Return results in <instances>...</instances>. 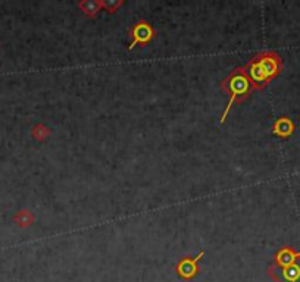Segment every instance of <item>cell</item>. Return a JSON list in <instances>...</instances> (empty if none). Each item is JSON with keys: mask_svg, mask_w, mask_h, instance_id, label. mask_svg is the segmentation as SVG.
Listing matches in <instances>:
<instances>
[{"mask_svg": "<svg viewBox=\"0 0 300 282\" xmlns=\"http://www.w3.org/2000/svg\"><path fill=\"white\" fill-rule=\"evenodd\" d=\"M281 69V60L273 51H264L255 56L247 68V77L253 88H262L271 78H274Z\"/></svg>", "mask_w": 300, "mask_h": 282, "instance_id": "6da1fadb", "label": "cell"}, {"mask_svg": "<svg viewBox=\"0 0 300 282\" xmlns=\"http://www.w3.org/2000/svg\"><path fill=\"white\" fill-rule=\"evenodd\" d=\"M221 85H222V88L225 91H228L231 94V99L228 102V106H227V109L224 110V113L221 116V124H224L225 118H227V115H228V112H230V109L233 106V103L243 102L246 97L250 94V91H252L253 87H252V82H250V79L247 77L246 68L234 69L228 77L221 82Z\"/></svg>", "mask_w": 300, "mask_h": 282, "instance_id": "7a4b0ae2", "label": "cell"}, {"mask_svg": "<svg viewBox=\"0 0 300 282\" xmlns=\"http://www.w3.org/2000/svg\"><path fill=\"white\" fill-rule=\"evenodd\" d=\"M155 34H156V32H155L153 26L150 25L149 22H146V21H138L136 25L130 29V35L133 37V41H131V44H130L128 49L133 50L137 44H138V46H146V44L155 37Z\"/></svg>", "mask_w": 300, "mask_h": 282, "instance_id": "3957f363", "label": "cell"}, {"mask_svg": "<svg viewBox=\"0 0 300 282\" xmlns=\"http://www.w3.org/2000/svg\"><path fill=\"white\" fill-rule=\"evenodd\" d=\"M270 274L277 282H300V259L283 268L274 266Z\"/></svg>", "mask_w": 300, "mask_h": 282, "instance_id": "277c9868", "label": "cell"}, {"mask_svg": "<svg viewBox=\"0 0 300 282\" xmlns=\"http://www.w3.org/2000/svg\"><path fill=\"white\" fill-rule=\"evenodd\" d=\"M203 252H200L199 255L196 257H184V259H181L180 262H178V265H177V268H175V271H177V274L183 278V280H191L197 272H199V266H197V262H199V259H202L203 257Z\"/></svg>", "mask_w": 300, "mask_h": 282, "instance_id": "5b68a950", "label": "cell"}, {"mask_svg": "<svg viewBox=\"0 0 300 282\" xmlns=\"http://www.w3.org/2000/svg\"><path fill=\"white\" fill-rule=\"evenodd\" d=\"M298 259H300V253H295L293 250L286 247V249L278 252V255L275 257V266L283 268V266H287V265L296 262Z\"/></svg>", "mask_w": 300, "mask_h": 282, "instance_id": "8992f818", "label": "cell"}, {"mask_svg": "<svg viewBox=\"0 0 300 282\" xmlns=\"http://www.w3.org/2000/svg\"><path fill=\"white\" fill-rule=\"evenodd\" d=\"M78 7L87 16H94L102 7H103V1H94V0H88V1H81L78 3Z\"/></svg>", "mask_w": 300, "mask_h": 282, "instance_id": "52a82bcc", "label": "cell"}, {"mask_svg": "<svg viewBox=\"0 0 300 282\" xmlns=\"http://www.w3.org/2000/svg\"><path fill=\"white\" fill-rule=\"evenodd\" d=\"M292 131H293V125H292L290 121L286 119V118L277 121L275 125H274V132H275L277 135H280V137H287L289 134H292Z\"/></svg>", "mask_w": 300, "mask_h": 282, "instance_id": "ba28073f", "label": "cell"}, {"mask_svg": "<svg viewBox=\"0 0 300 282\" xmlns=\"http://www.w3.org/2000/svg\"><path fill=\"white\" fill-rule=\"evenodd\" d=\"M121 4H122V1H103V7H105L109 13L115 12Z\"/></svg>", "mask_w": 300, "mask_h": 282, "instance_id": "9c48e42d", "label": "cell"}]
</instances>
